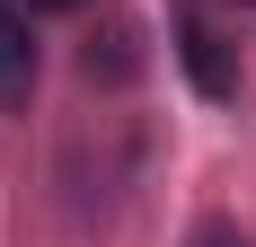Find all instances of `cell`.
<instances>
[{
    "label": "cell",
    "mask_w": 256,
    "mask_h": 247,
    "mask_svg": "<svg viewBox=\"0 0 256 247\" xmlns=\"http://www.w3.org/2000/svg\"><path fill=\"white\" fill-rule=\"evenodd\" d=\"M177 53H186V71H194V88H204V98H230V88H238V62H230V44H221L204 18H186Z\"/></svg>",
    "instance_id": "obj_1"
},
{
    "label": "cell",
    "mask_w": 256,
    "mask_h": 247,
    "mask_svg": "<svg viewBox=\"0 0 256 247\" xmlns=\"http://www.w3.org/2000/svg\"><path fill=\"white\" fill-rule=\"evenodd\" d=\"M26 80H36V44H26V18L0 0V98H26Z\"/></svg>",
    "instance_id": "obj_2"
},
{
    "label": "cell",
    "mask_w": 256,
    "mask_h": 247,
    "mask_svg": "<svg viewBox=\"0 0 256 247\" xmlns=\"http://www.w3.org/2000/svg\"><path fill=\"white\" fill-rule=\"evenodd\" d=\"M194 247H248V238H230V230H204V238H194Z\"/></svg>",
    "instance_id": "obj_3"
},
{
    "label": "cell",
    "mask_w": 256,
    "mask_h": 247,
    "mask_svg": "<svg viewBox=\"0 0 256 247\" xmlns=\"http://www.w3.org/2000/svg\"><path fill=\"white\" fill-rule=\"evenodd\" d=\"M36 9H80V0H36Z\"/></svg>",
    "instance_id": "obj_4"
}]
</instances>
